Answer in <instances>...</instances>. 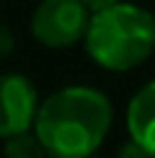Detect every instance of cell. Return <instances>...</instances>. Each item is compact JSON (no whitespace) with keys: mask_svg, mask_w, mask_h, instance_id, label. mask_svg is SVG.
I'll return each mask as SVG.
<instances>
[{"mask_svg":"<svg viewBox=\"0 0 155 158\" xmlns=\"http://www.w3.org/2000/svg\"><path fill=\"white\" fill-rule=\"evenodd\" d=\"M111 124V104L96 88L70 85L39 106L34 135L49 158H90Z\"/></svg>","mask_w":155,"mask_h":158,"instance_id":"6da1fadb","label":"cell"},{"mask_svg":"<svg viewBox=\"0 0 155 158\" xmlns=\"http://www.w3.org/2000/svg\"><path fill=\"white\" fill-rule=\"evenodd\" d=\"M85 47L101 68L132 70L155 52V16L132 3L96 13L85 29Z\"/></svg>","mask_w":155,"mask_h":158,"instance_id":"7a4b0ae2","label":"cell"},{"mask_svg":"<svg viewBox=\"0 0 155 158\" xmlns=\"http://www.w3.org/2000/svg\"><path fill=\"white\" fill-rule=\"evenodd\" d=\"M88 10L80 0H42L31 16V31L44 47H70L88 29Z\"/></svg>","mask_w":155,"mask_h":158,"instance_id":"3957f363","label":"cell"},{"mask_svg":"<svg viewBox=\"0 0 155 158\" xmlns=\"http://www.w3.org/2000/svg\"><path fill=\"white\" fill-rule=\"evenodd\" d=\"M36 91L26 75L5 73L0 75V137L10 140L29 132L36 119Z\"/></svg>","mask_w":155,"mask_h":158,"instance_id":"277c9868","label":"cell"},{"mask_svg":"<svg viewBox=\"0 0 155 158\" xmlns=\"http://www.w3.org/2000/svg\"><path fill=\"white\" fill-rule=\"evenodd\" d=\"M127 130L129 140L142 145L155 158V81L145 83L132 96L127 109Z\"/></svg>","mask_w":155,"mask_h":158,"instance_id":"5b68a950","label":"cell"},{"mask_svg":"<svg viewBox=\"0 0 155 158\" xmlns=\"http://www.w3.org/2000/svg\"><path fill=\"white\" fill-rule=\"evenodd\" d=\"M3 156L5 158H47L42 143H39L36 135H31V132H23V135H16V137H10V140H5Z\"/></svg>","mask_w":155,"mask_h":158,"instance_id":"8992f818","label":"cell"},{"mask_svg":"<svg viewBox=\"0 0 155 158\" xmlns=\"http://www.w3.org/2000/svg\"><path fill=\"white\" fill-rule=\"evenodd\" d=\"M116 158H153V156L147 153L142 145H137L134 140H127V143H121V148H119V153H116Z\"/></svg>","mask_w":155,"mask_h":158,"instance_id":"52a82bcc","label":"cell"},{"mask_svg":"<svg viewBox=\"0 0 155 158\" xmlns=\"http://www.w3.org/2000/svg\"><path fill=\"white\" fill-rule=\"evenodd\" d=\"M80 3L85 10H90L96 16V13H103V10L114 8V5H119V0H80Z\"/></svg>","mask_w":155,"mask_h":158,"instance_id":"ba28073f","label":"cell"},{"mask_svg":"<svg viewBox=\"0 0 155 158\" xmlns=\"http://www.w3.org/2000/svg\"><path fill=\"white\" fill-rule=\"evenodd\" d=\"M13 49H16V39L5 26H0V57H8Z\"/></svg>","mask_w":155,"mask_h":158,"instance_id":"9c48e42d","label":"cell"}]
</instances>
